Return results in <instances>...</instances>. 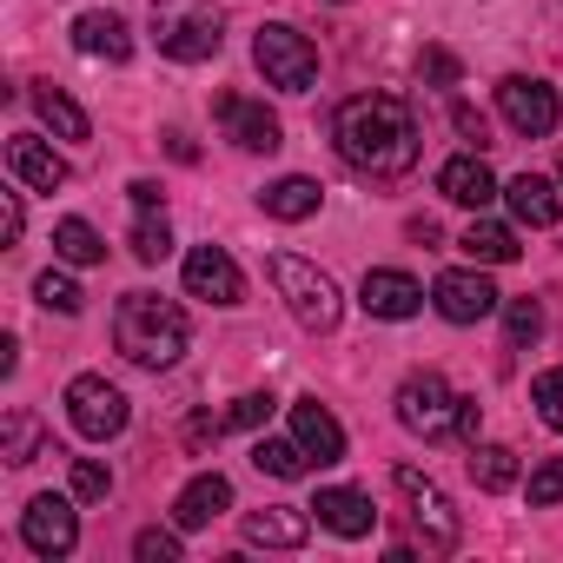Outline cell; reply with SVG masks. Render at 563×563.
Here are the masks:
<instances>
[{
	"instance_id": "7402d4cb",
	"label": "cell",
	"mask_w": 563,
	"mask_h": 563,
	"mask_svg": "<svg viewBox=\"0 0 563 563\" xmlns=\"http://www.w3.org/2000/svg\"><path fill=\"white\" fill-rule=\"evenodd\" d=\"M319 179H306V173H286V179H272L265 192H258V206L272 212V219H286V225H299V219H312L319 212Z\"/></svg>"
},
{
	"instance_id": "ffe728a7",
	"label": "cell",
	"mask_w": 563,
	"mask_h": 563,
	"mask_svg": "<svg viewBox=\"0 0 563 563\" xmlns=\"http://www.w3.org/2000/svg\"><path fill=\"white\" fill-rule=\"evenodd\" d=\"M292 438L312 451V464H339V457H345V424H339L319 398H299V405H292Z\"/></svg>"
},
{
	"instance_id": "3957f363",
	"label": "cell",
	"mask_w": 563,
	"mask_h": 563,
	"mask_svg": "<svg viewBox=\"0 0 563 563\" xmlns=\"http://www.w3.org/2000/svg\"><path fill=\"white\" fill-rule=\"evenodd\" d=\"M265 272H272L278 299L292 306V319H299L306 332H332V325L345 319L339 278H332V272H319L312 258H299V252H272V258H265Z\"/></svg>"
},
{
	"instance_id": "7a4b0ae2",
	"label": "cell",
	"mask_w": 563,
	"mask_h": 563,
	"mask_svg": "<svg viewBox=\"0 0 563 563\" xmlns=\"http://www.w3.org/2000/svg\"><path fill=\"white\" fill-rule=\"evenodd\" d=\"M186 339H192L186 312H179L173 299H159V292H126L120 312H113V345H120L133 365H146V372L179 365V358H186Z\"/></svg>"
},
{
	"instance_id": "ac0fdd59",
	"label": "cell",
	"mask_w": 563,
	"mask_h": 563,
	"mask_svg": "<svg viewBox=\"0 0 563 563\" xmlns=\"http://www.w3.org/2000/svg\"><path fill=\"white\" fill-rule=\"evenodd\" d=\"M74 47L87 54V60H133V34H126V21L120 14H107V8H87L80 21H74Z\"/></svg>"
},
{
	"instance_id": "f35d334b",
	"label": "cell",
	"mask_w": 563,
	"mask_h": 563,
	"mask_svg": "<svg viewBox=\"0 0 563 563\" xmlns=\"http://www.w3.org/2000/svg\"><path fill=\"white\" fill-rule=\"evenodd\" d=\"M451 126H457V133H464L477 153L490 146V126H484V113H477V107H451Z\"/></svg>"
},
{
	"instance_id": "74e56055",
	"label": "cell",
	"mask_w": 563,
	"mask_h": 563,
	"mask_svg": "<svg viewBox=\"0 0 563 563\" xmlns=\"http://www.w3.org/2000/svg\"><path fill=\"white\" fill-rule=\"evenodd\" d=\"M418 74H424L431 87H457V60H451L444 47H424V60H418Z\"/></svg>"
},
{
	"instance_id": "cb8c5ba5",
	"label": "cell",
	"mask_w": 563,
	"mask_h": 563,
	"mask_svg": "<svg viewBox=\"0 0 563 563\" xmlns=\"http://www.w3.org/2000/svg\"><path fill=\"white\" fill-rule=\"evenodd\" d=\"M252 464H258L265 477H278V484H292V477L312 471V451H306L299 438H258V444H252Z\"/></svg>"
},
{
	"instance_id": "8992f818",
	"label": "cell",
	"mask_w": 563,
	"mask_h": 563,
	"mask_svg": "<svg viewBox=\"0 0 563 563\" xmlns=\"http://www.w3.org/2000/svg\"><path fill=\"white\" fill-rule=\"evenodd\" d=\"M391 484H398V497H405V510H411V523H418V537H424V550H457V537H464V523H457V510H451V497H444V484L438 477H424V471H411V464H398L391 471Z\"/></svg>"
},
{
	"instance_id": "836d02e7",
	"label": "cell",
	"mask_w": 563,
	"mask_h": 563,
	"mask_svg": "<svg viewBox=\"0 0 563 563\" xmlns=\"http://www.w3.org/2000/svg\"><path fill=\"white\" fill-rule=\"evenodd\" d=\"M107 490H113V471H107L100 457H74V497H80V504H100Z\"/></svg>"
},
{
	"instance_id": "d6a6232c",
	"label": "cell",
	"mask_w": 563,
	"mask_h": 563,
	"mask_svg": "<svg viewBox=\"0 0 563 563\" xmlns=\"http://www.w3.org/2000/svg\"><path fill=\"white\" fill-rule=\"evenodd\" d=\"M537 332H543V312H537V299H510V306H504V339L523 352V345H537Z\"/></svg>"
},
{
	"instance_id": "9a60e30c",
	"label": "cell",
	"mask_w": 563,
	"mask_h": 563,
	"mask_svg": "<svg viewBox=\"0 0 563 563\" xmlns=\"http://www.w3.org/2000/svg\"><path fill=\"white\" fill-rule=\"evenodd\" d=\"M312 537V504H265V510H245V543L258 550H299Z\"/></svg>"
},
{
	"instance_id": "e575fe53",
	"label": "cell",
	"mask_w": 563,
	"mask_h": 563,
	"mask_svg": "<svg viewBox=\"0 0 563 563\" xmlns=\"http://www.w3.org/2000/svg\"><path fill=\"white\" fill-rule=\"evenodd\" d=\"M133 556H140V563H179L186 543H179V530H140V537H133Z\"/></svg>"
},
{
	"instance_id": "9c48e42d",
	"label": "cell",
	"mask_w": 563,
	"mask_h": 563,
	"mask_svg": "<svg viewBox=\"0 0 563 563\" xmlns=\"http://www.w3.org/2000/svg\"><path fill=\"white\" fill-rule=\"evenodd\" d=\"M497 113H504V126H510V133H523V140H550L563 107H556V87H550V80L510 74V80L497 87Z\"/></svg>"
},
{
	"instance_id": "1f68e13d",
	"label": "cell",
	"mask_w": 563,
	"mask_h": 563,
	"mask_svg": "<svg viewBox=\"0 0 563 563\" xmlns=\"http://www.w3.org/2000/svg\"><path fill=\"white\" fill-rule=\"evenodd\" d=\"M530 405H537V418H543L550 431H563V365L537 372V385H530Z\"/></svg>"
},
{
	"instance_id": "7bdbcfd3",
	"label": "cell",
	"mask_w": 563,
	"mask_h": 563,
	"mask_svg": "<svg viewBox=\"0 0 563 563\" xmlns=\"http://www.w3.org/2000/svg\"><path fill=\"white\" fill-rule=\"evenodd\" d=\"M556 179H563V166H556Z\"/></svg>"
},
{
	"instance_id": "f546056e",
	"label": "cell",
	"mask_w": 563,
	"mask_h": 563,
	"mask_svg": "<svg viewBox=\"0 0 563 563\" xmlns=\"http://www.w3.org/2000/svg\"><path fill=\"white\" fill-rule=\"evenodd\" d=\"M173 252V225H166V212L153 219V206H140V225H133V258L140 265H159Z\"/></svg>"
},
{
	"instance_id": "ee69618b",
	"label": "cell",
	"mask_w": 563,
	"mask_h": 563,
	"mask_svg": "<svg viewBox=\"0 0 563 563\" xmlns=\"http://www.w3.org/2000/svg\"><path fill=\"white\" fill-rule=\"evenodd\" d=\"M339 8H345V0H339Z\"/></svg>"
},
{
	"instance_id": "b9f144b4",
	"label": "cell",
	"mask_w": 563,
	"mask_h": 563,
	"mask_svg": "<svg viewBox=\"0 0 563 563\" xmlns=\"http://www.w3.org/2000/svg\"><path fill=\"white\" fill-rule=\"evenodd\" d=\"M126 192H133V206H159V186H153V179H133Z\"/></svg>"
},
{
	"instance_id": "60d3db41",
	"label": "cell",
	"mask_w": 563,
	"mask_h": 563,
	"mask_svg": "<svg viewBox=\"0 0 563 563\" xmlns=\"http://www.w3.org/2000/svg\"><path fill=\"white\" fill-rule=\"evenodd\" d=\"M21 225H27V212H21V192H8V245L21 239Z\"/></svg>"
},
{
	"instance_id": "52a82bcc",
	"label": "cell",
	"mask_w": 563,
	"mask_h": 563,
	"mask_svg": "<svg viewBox=\"0 0 563 563\" xmlns=\"http://www.w3.org/2000/svg\"><path fill=\"white\" fill-rule=\"evenodd\" d=\"M398 424H405L411 438H424V444L457 438V391H451L438 372H411V378L398 385Z\"/></svg>"
},
{
	"instance_id": "ab89813d",
	"label": "cell",
	"mask_w": 563,
	"mask_h": 563,
	"mask_svg": "<svg viewBox=\"0 0 563 563\" xmlns=\"http://www.w3.org/2000/svg\"><path fill=\"white\" fill-rule=\"evenodd\" d=\"M477 431H484V411H477V398H457V438H464V444H477Z\"/></svg>"
},
{
	"instance_id": "5bb4252c",
	"label": "cell",
	"mask_w": 563,
	"mask_h": 563,
	"mask_svg": "<svg viewBox=\"0 0 563 563\" xmlns=\"http://www.w3.org/2000/svg\"><path fill=\"white\" fill-rule=\"evenodd\" d=\"M212 113L225 120V140L245 146V153H278V113L265 100H239V93H219Z\"/></svg>"
},
{
	"instance_id": "484cf974",
	"label": "cell",
	"mask_w": 563,
	"mask_h": 563,
	"mask_svg": "<svg viewBox=\"0 0 563 563\" xmlns=\"http://www.w3.org/2000/svg\"><path fill=\"white\" fill-rule=\"evenodd\" d=\"M457 245H464L477 265H510V258L523 252V245H517V232H510V225H497V219H471V232H464Z\"/></svg>"
},
{
	"instance_id": "4316f807",
	"label": "cell",
	"mask_w": 563,
	"mask_h": 563,
	"mask_svg": "<svg viewBox=\"0 0 563 563\" xmlns=\"http://www.w3.org/2000/svg\"><path fill=\"white\" fill-rule=\"evenodd\" d=\"M471 477H477V490H510L523 471H517V451L510 444H471Z\"/></svg>"
},
{
	"instance_id": "5b68a950",
	"label": "cell",
	"mask_w": 563,
	"mask_h": 563,
	"mask_svg": "<svg viewBox=\"0 0 563 563\" xmlns=\"http://www.w3.org/2000/svg\"><path fill=\"white\" fill-rule=\"evenodd\" d=\"M252 60H258V74H265V87H286V93H306V87L319 80V47H312L299 27H286V21L258 27Z\"/></svg>"
},
{
	"instance_id": "d590c367",
	"label": "cell",
	"mask_w": 563,
	"mask_h": 563,
	"mask_svg": "<svg viewBox=\"0 0 563 563\" xmlns=\"http://www.w3.org/2000/svg\"><path fill=\"white\" fill-rule=\"evenodd\" d=\"M530 504H537V510L563 504V457H543V464L530 471Z\"/></svg>"
},
{
	"instance_id": "2e32d148",
	"label": "cell",
	"mask_w": 563,
	"mask_h": 563,
	"mask_svg": "<svg viewBox=\"0 0 563 563\" xmlns=\"http://www.w3.org/2000/svg\"><path fill=\"white\" fill-rule=\"evenodd\" d=\"M438 192L451 199V206H471V212H484L504 186H497V173L484 166V153H457V159H444L438 166Z\"/></svg>"
},
{
	"instance_id": "603a6c76",
	"label": "cell",
	"mask_w": 563,
	"mask_h": 563,
	"mask_svg": "<svg viewBox=\"0 0 563 563\" xmlns=\"http://www.w3.org/2000/svg\"><path fill=\"white\" fill-rule=\"evenodd\" d=\"M504 199H510V212H517L523 225H556V219H563V199H556V186H550L543 173H517V179L504 186Z\"/></svg>"
},
{
	"instance_id": "d6986e66",
	"label": "cell",
	"mask_w": 563,
	"mask_h": 563,
	"mask_svg": "<svg viewBox=\"0 0 563 563\" xmlns=\"http://www.w3.org/2000/svg\"><path fill=\"white\" fill-rule=\"evenodd\" d=\"M8 166H14V179L34 186V192H60V186H67V159H60L47 140H34V133L8 140Z\"/></svg>"
},
{
	"instance_id": "44dd1931",
	"label": "cell",
	"mask_w": 563,
	"mask_h": 563,
	"mask_svg": "<svg viewBox=\"0 0 563 563\" xmlns=\"http://www.w3.org/2000/svg\"><path fill=\"white\" fill-rule=\"evenodd\" d=\"M219 510H232V484H225L219 471H199V477L173 497V523H179V530H206Z\"/></svg>"
},
{
	"instance_id": "d4e9b609",
	"label": "cell",
	"mask_w": 563,
	"mask_h": 563,
	"mask_svg": "<svg viewBox=\"0 0 563 563\" xmlns=\"http://www.w3.org/2000/svg\"><path fill=\"white\" fill-rule=\"evenodd\" d=\"M34 113H41V126H47L54 140H87V133H93L87 113H80V100H67L60 87H34Z\"/></svg>"
},
{
	"instance_id": "ba28073f",
	"label": "cell",
	"mask_w": 563,
	"mask_h": 563,
	"mask_svg": "<svg viewBox=\"0 0 563 563\" xmlns=\"http://www.w3.org/2000/svg\"><path fill=\"white\" fill-rule=\"evenodd\" d=\"M67 418H74V431H80L87 444H107V438L126 431V391L107 385L100 372H80V378L67 385Z\"/></svg>"
},
{
	"instance_id": "6da1fadb",
	"label": "cell",
	"mask_w": 563,
	"mask_h": 563,
	"mask_svg": "<svg viewBox=\"0 0 563 563\" xmlns=\"http://www.w3.org/2000/svg\"><path fill=\"white\" fill-rule=\"evenodd\" d=\"M332 146L365 179H398L418 166V120L398 93H358L332 113Z\"/></svg>"
},
{
	"instance_id": "8d00e7d4",
	"label": "cell",
	"mask_w": 563,
	"mask_h": 563,
	"mask_svg": "<svg viewBox=\"0 0 563 563\" xmlns=\"http://www.w3.org/2000/svg\"><path fill=\"white\" fill-rule=\"evenodd\" d=\"M272 418V391H245L232 411H225V431H252V424H265Z\"/></svg>"
},
{
	"instance_id": "e0dca14e",
	"label": "cell",
	"mask_w": 563,
	"mask_h": 563,
	"mask_svg": "<svg viewBox=\"0 0 563 563\" xmlns=\"http://www.w3.org/2000/svg\"><path fill=\"white\" fill-rule=\"evenodd\" d=\"M312 510H319V523H325L332 537H345V543L372 537V523H378L372 497H365V490H352V484H325V490L312 497Z\"/></svg>"
},
{
	"instance_id": "f1b7e54d",
	"label": "cell",
	"mask_w": 563,
	"mask_h": 563,
	"mask_svg": "<svg viewBox=\"0 0 563 563\" xmlns=\"http://www.w3.org/2000/svg\"><path fill=\"white\" fill-rule=\"evenodd\" d=\"M0 457L8 464H34L41 457V418L34 411H8V424H0Z\"/></svg>"
},
{
	"instance_id": "30bf717a",
	"label": "cell",
	"mask_w": 563,
	"mask_h": 563,
	"mask_svg": "<svg viewBox=\"0 0 563 563\" xmlns=\"http://www.w3.org/2000/svg\"><path fill=\"white\" fill-rule=\"evenodd\" d=\"M21 543H27L34 556H74V543H80L74 497H54V490H41V497L21 510Z\"/></svg>"
},
{
	"instance_id": "8fae6325",
	"label": "cell",
	"mask_w": 563,
	"mask_h": 563,
	"mask_svg": "<svg viewBox=\"0 0 563 563\" xmlns=\"http://www.w3.org/2000/svg\"><path fill=\"white\" fill-rule=\"evenodd\" d=\"M431 306H438V319H451V325H477V319H490L504 299H497V286L484 272H438V286H431Z\"/></svg>"
},
{
	"instance_id": "277c9868",
	"label": "cell",
	"mask_w": 563,
	"mask_h": 563,
	"mask_svg": "<svg viewBox=\"0 0 563 563\" xmlns=\"http://www.w3.org/2000/svg\"><path fill=\"white\" fill-rule=\"evenodd\" d=\"M153 41L166 60L179 67H199L219 54L225 41V14L212 8V0H153Z\"/></svg>"
},
{
	"instance_id": "83f0119b",
	"label": "cell",
	"mask_w": 563,
	"mask_h": 563,
	"mask_svg": "<svg viewBox=\"0 0 563 563\" xmlns=\"http://www.w3.org/2000/svg\"><path fill=\"white\" fill-rule=\"evenodd\" d=\"M54 252H60L67 265H100V258H107V239H100L87 219H60V225H54Z\"/></svg>"
},
{
	"instance_id": "7c38bea8",
	"label": "cell",
	"mask_w": 563,
	"mask_h": 563,
	"mask_svg": "<svg viewBox=\"0 0 563 563\" xmlns=\"http://www.w3.org/2000/svg\"><path fill=\"white\" fill-rule=\"evenodd\" d=\"M186 292L206 306H239L245 299V272L232 265L225 245H192L186 252Z\"/></svg>"
},
{
	"instance_id": "4dcf8cb0",
	"label": "cell",
	"mask_w": 563,
	"mask_h": 563,
	"mask_svg": "<svg viewBox=\"0 0 563 563\" xmlns=\"http://www.w3.org/2000/svg\"><path fill=\"white\" fill-rule=\"evenodd\" d=\"M34 299H41L47 312H60V319H74V312L87 306V292L74 286V278H67V272H41V278H34Z\"/></svg>"
},
{
	"instance_id": "4fadbf2b",
	"label": "cell",
	"mask_w": 563,
	"mask_h": 563,
	"mask_svg": "<svg viewBox=\"0 0 563 563\" xmlns=\"http://www.w3.org/2000/svg\"><path fill=\"white\" fill-rule=\"evenodd\" d=\"M358 306L372 312V319H418L424 312V286L411 272H398V265H378V272H365V286H358Z\"/></svg>"
}]
</instances>
